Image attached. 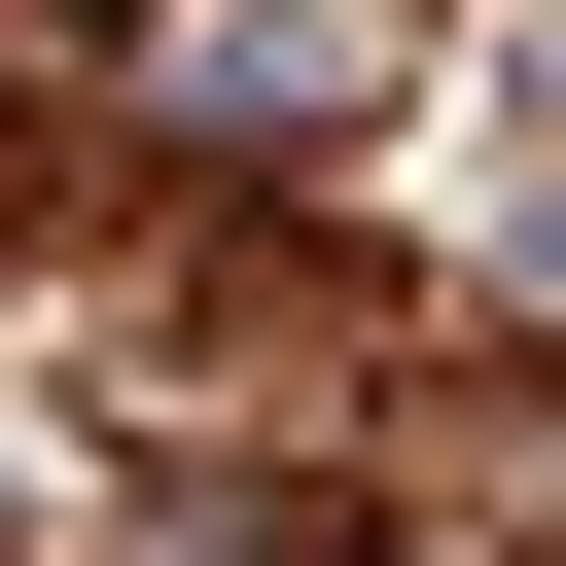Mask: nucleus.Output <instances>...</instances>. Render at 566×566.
<instances>
[{
	"label": "nucleus",
	"mask_w": 566,
	"mask_h": 566,
	"mask_svg": "<svg viewBox=\"0 0 566 566\" xmlns=\"http://www.w3.org/2000/svg\"><path fill=\"white\" fill-rule=\"evenodd\" d=\"M35 35H106V0H35Z\"/></svg>",
	"instance_id": "nucleus-2"
},
{
	"label": "nucleus",
	"mask_w": 566,
	"mask_h": 566,
	"mask_svg": "<svg viewBox=\"0 0 566 566\" xmlns=\"http://www.w3.org/2000/svg\"><path fill=\"white\" fill-rule=\"evenodd\" d=\"M106 35H142L177 142H354V106L424 71V0H106Z\"/></svg>",
	"instance_id": "nucleus-1"
}]
</instances>
